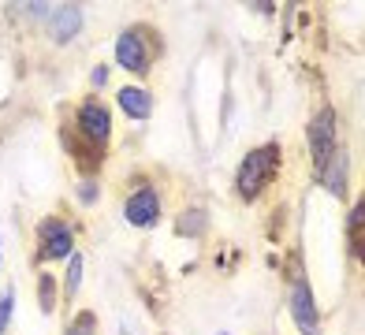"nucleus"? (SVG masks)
<instances>
[{"mask_svg": "<svg viewBox=\"0 0 365 335\" xmlns=\"http://www.w3.org/2000/svg\"><path fill=\"white\" fill-rule=\"evenodd\" d=\"M160 53H164V41H160L157 26H149V23H130V26L120 30V38L112 41L115 67H123V71L135 75V78H145L153 71Z\"/></svg>", "mask_w": 365, "mask_h": 335, "instance_id": "nucleus-1", "label": "nucleus"}, {"mask_svg": "<svg viewBox=\"0 0 365 335\" xmlns=\"http://www.w3.org/2000/svg\"><path fill=\"white\" fill-rule=\"evenodd\" d=\"M279 164H284V153H279L276 142L246 149V157L235 168V194H239V201L254 205V201L279 179Z\"/></svg>", "mask_w": 365, "mask_h": 335, "instance_id": "nucleus-2", "label": "nucleus"}, {"mask_svg": "<svg viewBox=\"0 0 365 335\" xmlns=\"http://www.w3.org/2000/svg\"><path fill=\"white\" fill-rule=\"evenodd\" d=\"M71 130H75V142L78 145H86V149H93V153L105 157V149L112 142V108L97 93H86L75 105Z\"/></svg>", "mask_w": 365, "mask_h": 335, "instance_id": "nucleus-3", "label": "nucleus"}, {"mask_svg": "<svg viewBox=\"0 0 365 335\" xmlns=\"http://www.w3.org/2000/svg\"><path fill=\"white\" fill-rule=\"evenodd\" d=\"M34 239H38V264H60L75 254V227L71 220L63 216H45L34 227Z\"/></svg>", "mask_w": 365, "mask_h": 335, "instance_id": "nucleus-4", "label": "nucleus"}, {"mask_svg": "<svg viewBox=\"0 0 365 335\" xmlns=\"http://www.w3.org/2000/svg\"><path fill=\"white\" fill-rule=\"evenodd\" d=\"M164 216V197L153 182H138V187H130L127 197H123V220L138 231H149L157 227Z\"/></svg>", "mask_w": 365, "mask_h": 335, "instance_id": "nucleus-5", "label": "nucleus"}, {"mask_svg": "<svg viewBox=\"0 0 365 335\" xmlns=\"http://www.w3.org/2000/svg\"><path fill=\"white\" fill-rule=\"evenodd\" d=\"M306 142H309V160H313V168H321V164L331 157V149L339 145V123H336V108H331V105H324V108L309 120Z\"/></svg>", "mask_w": 365, "mask_h": 335, "instance_id": "nucleus-6", "label": "nucleus"}, {"mask_svg": "<svg viewBox=\"0 0 365 335\" xmlns=\"http://www.w3.org/2000/svg\"><path fill=\"white\" fill-rule=\"evenodd\" d=\"M287 306H291V321H294L298 331H302V335H321V309H317L313 287H309V279H306L302 272L291 279V298H287Z\"/></svg>", "mask_w": 365, "mask_h": 335, "instance_id": "nucleus-7", "label": "nucleus"}, {"mask_svg": "<svg viewBox=\"0 0 365 335\" xmlns=\"http://www.w3.org/2000/svg\"><path fill=\"white\" fill-rule=\"evenodd\" d=\"M82 26H86V11H82L78 4H60V8H48L45 15V34H48V41L53 45H71Z\"/></svg>", "mask_w": 365, "mask_h": 335, "instance_id": "nucleus-8", "label": "nucleus"}, {"mask_svg": "<svg viewBox=\"0 0 365 335\" xmlns=\"http://www.w3.org/2000/svg\"><path fill=\"white\" fill-rule=\"evenodd\" d=\"M317 179H321V187L331 197H346V194H351V153H346L343 142L331 149V157L317 168Z\"/></svg>", "mask_w": 365, "mask_h": 335, "instance_id": "nucleus-9", "label": "nucleus"}, {"mask_svg": "<svg viewBox=\"0 0 365 335\" xmlns=\"http://www.w3.org/2000/svg\"><path fill=\"white\" fill-rule=\"evenodd\" d=\"M115 108L123 112V120L130 123H145L153 115V90L142 86V82H123L115 90Z\"/></svg>", "mask_w": 365, "mask_h": 335, "instance_id": "nucleus-10", "label": "nucleus"}, {"mask_svg": "<svg viewBox=\"0 0 365 335\" xmlns=\"http://www.w3.org/2000/svg\"><path fill=\"white\" fill-rule=\"evenodd\" d=\"M205 227H209V212L205 209H187L175 220V231L182 234V239H202Z\"/></svg>", "mask_w": 365, "mask_h": 335, "instance_id": "nucleus-11", "label": "nucleus"}, {"mask_svg": "<svg viewBox=\"0 0 365 335\" xmlns=\"http://www.w3.org/2000/svg\"><path fill=\"white\" fill-rule=\"evenodd\" d=\"M82 268H86V261H82V254H71L68 257V279H63V306H71L75 294H78V283H82Z\"/></svg>", "mask_w": 365, "mask_h": 335, "instance_id": "nucleus-12", "label": "nucleus"}, {"mask_svg": "<svg viewBox=\"0 0 365 335\" xmlns=\"http://www.w3.org/2000/svg\"><path fill=\"white\" fill-rule=\"evenodd\" d=\"M38 298H41V313H53L56 309L60 291H56V276L53 272H41L38 276Z\"/></svg>", "mask_w": 365, "mask_h": 335, "instance_id": "nucleus-13", "label": "nucleus"}, {"mask_svg": "<svg viewBox=\"0 0 365 335\" xmlns=\"http://www.w3.org/2000/svg\"><path fill=\"white\" fill-rule=\"evenodd\" d=\"M63 335H97V313L93 309H78L71 316V324L63 328Z\"/></svg>", "mask_w": 365, "mask_h": 335, "instance_id": "nucleus-14", "label": "nucleus"}, {"mask_svg": "<svg viewBox=\"0 0 365 335\" xmlns=\"http://www.w3.org/2000/svg\"><path fill=\"white\" fill-rule=\"evenodd\" d=\"M361 220H365V205L358 201V205L351 209V220H346V239H351V254L361 257Z\"/></svg>", "mask_w": 365, "mask_h": 335, "instance_id": "nucleus-15", "label": "nucleus"}, {"mask_svg": "<svg viewBox=\"0 0 365 335\" xmlns=\"http://www.w3.org/2000/svg\"><path fill=\"white\" fill-rule=\"evenodd\" d=\"M11 309H15V291L8 287L4 294H0V335L11 328Z\"/></svg>", "mask_w": 365, "mask_h": 335, "instance_id": "nucleus-16", "label": "nucleus"}, {"mask_svg": "<svg viewBox=\"0 0 365 335\" xmlns=\"http://www.w3.org/2000/svg\"><path fill=\"white\" fill-rule=\"evenodd\" d=\"M97 194H101V187H97V175H86V179L78 182V201H82V205H93Z\"/></svg>", "mask_w": 365, "mask_h": 335, "instance_id": "nucleus-17", "label": "nucleus"}, {"mask_svg": "<svg viewBox=\"0 0 365 335\" xmlns=\"http://www.w3.org/2000/svg\"><path fill=\"white\" fill-rule=\"evenodd\" d=\"M90 86H93V90H105V86H108V67H105V63H97L93 71H90Z\"/></svg>", "mask_w": 365, "mask_h": 335, "instance_id": "nucleus-18", "label": "nucleus"}, {"mask_svg": "<svg viewBox=\"0 0 365 335\" xmlns=\"http://www.w3.org/2000/svg\"><path fill=\"white\" fill-rule=\"evenodd\" d=\"M0 261H4V242H0Z\"/></svg>", "mask_w": 365, "mask_h": 335, "instance_id": "nucleus-19", "label": "nucleus"}]
</instances>
